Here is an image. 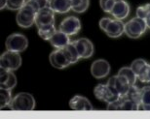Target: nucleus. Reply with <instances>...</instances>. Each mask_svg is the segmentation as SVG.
I'll return each mask as SVG.
<instances>
[{
  "label": "nucleus",
  "mask_w": 150,
  "mask_h": 119,
  "mask_svg": "<svg viewBox=\"0 0 150 119\" xmlns=\"http://www.w3.org/2000/svg\"><path fill=\"white\" fill-rule=\"evenodd\" d=\"M140 90L137 86L132 85L128 93L120 96L115 102L110 103L107 109L110 111H139L140 109Z\"/></svg>",
  "instance_id": "1"
},
{
  "label": "nucleus",
  "mask_w": 150,
  "mask_h": 119,
  "mask_svg": "<svg viewBox=\"0 0 150 119\" xmlns=\"http://www.w3.org/2000/svg\"><path fill=\"white\" fill-rule=\"evenodd\" d=\"M71 9L76 13H84L88 10L90 0H70Z\"/></svg>",
  "instance_id": "26"
},
{
  "label": "nucleus",
  "mask_w": 150,
  "mask_h": 119,
  "mask_svg": "<svg viewBox=\"0 0 150 119\" xmlns=\"http://www.w3.org/2000/svg\"><path fill=\"white\" fill-rule=\"evenodd\" d=\"M69 106L74 111H93L94 109L90 101L80 95H76L69 101Z\"/></svg>",
  "instance_id": "18"
},
{
  "label": "nucleus",
  "mask_w": 150,
  "mask_h": 119,
  "mask_svg": "<svg viewBox=\"0 0 150 119\" xmlns=\"http://www.w3.org/2000/svg\"><path fill=\"white\" fill-rule=\"evenodd\" d=\"M140 109L150 111V86H144L140 90Z\"/></svg>",
  "instance_id": "21"
},
{
  "label": "nucleus",
  "mask_w": 150,
  "mask_h": 119,
  "mask_svg": "<svg viewBox=\"0 0 150 119\" xmlns=\"http://www.w3.org/2000/svg\"><path fill=\"white\" fill-rule=\"evenodd\" d=\"M9 106L12 111H33L35 108V100L31 94L23 92L17 94L13 98Z\"/></svg>",
  "instance_id": "4"
},
{
  "label": "nucleus",
  "mask_w": 150,
  "mask_h": 119,
  "mask_svg": "<svg viewBox=\"0 0 150 119\" xmlns=\"http://www.w3.org/2000/svg\"><path fill=\"white\" fill-rule=\"evenodd\" d=\"M110 14L112 15L114 19H125L130 14V5L125 0H117L116 3L114 4L113 8Z\"/></svg>",
  "instance_id": "16"
},
{
  "label": "nucleus",
  "mask_w": 150,
  "mask_h": 119,
  "mask_svg": "<svg viewBox=\"0 0 150 119\" xmlns=\"http://www.w3.org/2000/svg\"><path fill=\"white\" fill-rule=\"evenodd\" d=\"M72 43L77 49L80 58H90L94 54V45L89 39L80 38V39L74 41Z\"/></svg>",
  "instance_id": "13"
},
{
  "label": "nucleus",
  "mask_w": 150,
  "mask_h": 119,
  "mask_svg": "<svg viewBox=\"0 0 150 119\" xmlns=\"http://www.w3.org/2000/svg\"><path fill=\"white\" fill-rule=\"evenodd\" d=\"M117 0H100V8L103 9V11H104L105 13H109L111 12L114 4L116 3Z\"/></svg>",
  "instance_id": "29"
},
{
  "label": "nucleus",
  "mask_w": 150,
  "mask_h": 119,
  "mask_svg": "<svg viewBox=\"0 0 150 119\" xmlns=\"http://www.w3.org/2000/svg\"><path fill=\"white\" fill-rule=\"evenodd\" d=\"M91 73L96 79H103L109 75L110 65L104 59H98L93 62L91 66Z\"/></svg>",
  "instance_id": "14"
},
{
  "label": "nucleus",
  "mask_w": 150,
  "mask_h": 119,
  "mask_svg": "<svg viewBox=\"0 0 150 119\" xmlns=\"http://www.w3.org/2000/svg\"><path fill=\"white\" fill-rule=\"evenodd\" d=\"M37 11L31 5L25 3L22 8L18 11L16 22L20 27L28 28L35 23V17Z\"/></svg>",
  "instance_id": "5"
},
{
  "label": "nucleus",
  "mask_w": 150,
  "mask_h": 119,
  "mask_svg": "<svg viewBox=\"0 0 150 119\" xmlns=\"http://www.w3.org/2000/svg\"><path fill=\"white\" fill-rule=\"evenodd\" d=\"M137 17L145 20L147 27L150 28V4H145L137 9Z\"/></svg>",
  "instance_id": "25"
},
{
  "label": "nucleus",
  "mask_w": 150,
  "mask_h": 119,
  "mask_svg": "<svg viewBox=\"0 0 150 119\" xmlns=\"http://www.w3.org/2000/svg\"><path fill=\"white\" fill-rule=\"evenodd\" d=\"M22 65V57L20 52L12 51V50H6L3 52L0 57V66L1 69L15 72Z\"/></svg>",
  "instance_id": "7"
},
{
  "label": "nucleus",
  "mask_w": 150,
  "mask_h": 119,
  "mask_svg": "<svg viewBox=\"0 0 150 119\" xmlns=\"http://www.w3.org/2000/svg\"><path fill=\"white\" fill-rule=\"evenodd\" d=\"M100 27L110 38H118L125 33V24L121 19L103 17L100 22Z\"/></svg>",
  "instance_id": "2"
},
{
  "label": "nucleus",
  "mask_w": 150,
  "mask_h": 119,
  "mask_svg": "<svg viewBox=\"0 0 150 119\" xmlns=\"http://www.w3.org/2000/svg\"><path fill=\"white\" fill-rule=\"evenodd\" d=\"M38 29V35L40 36L43 40L50 41V39L54 36V34L56 33V28L55 24H47L37 27Z\"/></svg>",
  "instance_id": "22"
},
{
  "label": "nucleus",
  "mask_w": 150,
  "mask_h": 119,
  "mask_svg": "<svg viewBox=\"0 0 150 119\" xmlns=\"http://www.w3.org/2000/svg\"><path fill=\"white\" fill-rule=\"evenodd\" d=\"M49 2L50 0H26L25 1V3L31 5L37 12L43 8L49 7Z\"/></svg>",
  "instance_id": "27"
},
{
  "label": "nucleus",
  "mask_w": 150,
  "mask_h": 119,
  "mask_svg": "<svg viewBox=\"0 0 150 119\" xmlns=\"http://www.w3.org/2000/svg\"><path fill=\"white\" fill-rule=\"evenodd\" d=\"M68 36H73L81 30V22L76 17H67L59 24V29Z\"/></svg>",
  "instance_id": "12"
},
{
  "label": "nucleus",
  "mask_w": 150,
  "mask_h": 119,
  "mask_svg": "<svg viewBox=\"0 0 150 119\" xmlns=\"http://www.w3.org/2000/svg\"><path fill=\"white\" fill-rule=\"evenodd\" d=\"M147 24L143 19L136 17L125 23V34L132 39H137L145 33Z\"/></svg>",
  "instance_id": "6"
},
{
  "label": "nucleus",
  "mask_w": 150,
  "mask_h": 119,
  "mask_svg": "<svg viewBox=\"0 0 150 119\" xmlns=\"http://www.w3.org/2000/svg\"><path fill=\"white\" fill-rule=\"evenodd\" d=\"M107 84L119 96H122V95L128 93L129 89L132 86L130 84V82H129V80L125 77L120 75L111 77L108 79V81H107Z\"/></svg>",
  "instance_id": "9"
},
{
  "label": "nucleus",
  "mask_w": 150,
  "mask_h": 119,
  "mask_svg": "<svg viewBox=\"0 0 150 119\" xmlns=\"http://www.w3.org/2000/svg\"><path fill=\"white\" fill-rule=\"evenodd\" d=\"M17 85V78L14 72L1 69L0 73V88H6L12 90Z\"/></svg>",
  "instance_id": "17"
},
{
  "label": "nucleus",
  "mask_w": 150,
  "mask_h": 119,
  "mask_svg": "<svg viewBox=\"0 0 150 119\" xmlns=\"http://www.w3.org/2000/svg\"><path fill=\"white\" fill-rule=\"evenodd\" d=\"M49 7L55 13L59 14H65L72 10L70 0H50Z\"/></svg>",
  "instance_id": "20"
},
{
  "label": "nucleus",
  "mask_w": 150,
  "mask_h": 119,
  "mask_svg": "<svg viewBox=\"0 0 150 119\" xmlns=\"http://www.w3.org/2000/svg\"><path fill=\"white\" fill-rule=\"evenodd\" d=\"M49 42L56 49H62V47H65L68 44L71 43L69 36L61 30L56 31V33L54 34V36L51 38Z\"/></svg>",
  "instance_id": "19"
},
{
  "label": "nucleus",
  "mask_w": 150,
  "mask_h": 119,
  "mask_svg": "<svg viewBox=\"0 0 150 119\" xmlns=\"http://www.w3.org/2000/svg\"><path fill=\"white\" fill-rule=\"evenodd\" d=\"M118 75L125 77L126 79L129 80L131 85H134L137 82V77L136 75V73L134 72V70L131 67H123L119 70Z\"/></svg>",
  "instance_id": "23"
},
{
  "label": "nucleus",
  "mask_w": 150,
  "mask_h": 119,
  "mask_svg": "<svg viewBox=\"0 0 150 119\" xmlns=\"http://www.w3.org/2000/svg\"><path fill=\"white\" fill-rule=\"evenodd\" d=\"M95 96L97 97V99L103 101L107 104L113 103L120 97L118 94H116L111 88L109 87L108 84H98L96 86L94 90Z\"/></svg>",
  "instance_id": "10"
},
{
  "label": "nucleus",
  "mask_w": 150,
  "mask_h": 119,
  "mask_svg": "<svg viewBox=\"0 0 150 119\" xmlns=\"http://www.w3.org/2000/svg\"><path fill=\"white\" fill-rule=\"evenodd\" d=\"M7 1L8 0H1V4H0V9L3 10L6 6H7Z\"/></svg>",
  "instance_id": "30"
},
{
  "label": "nucleus",
  "mask_w": 150,
  "mask_h": 119,
  "mask_svg": "<svg viewBox=\"0 0 150 119\" xmlns=\"http://www.w3.org/2000/svg\"><path fill=\"white\" fill-rule=\"evenodd\" d=\"M149 82H150V72H149Z\"/></svg>",
  "instance_id": "31"
},
{
  "label": "nucleus",
  "mask_w": 150,
  "mask_h": 119,
  "mask_svg": "<svg viewBox=\"0 0 150 119\" xmlns=\"http://www.w3.org/2000/svg\"><path fill=\"white\" fill-rule=\"evenodd\" d=\"M49 60L51 65L57 69H64V68L74 64L72 56L67 47L54 50L50 54Z\"/></svg>",
  "instance_id": "3"
},
{
  "label": "nucleus",
  "mask_w": 150,
  "mask_h": 119,
  "mask_svg": "<svg viewBox=\"0 0 150 119\" xmlns=\"http://www.w3.org/2000/svg\"><path fill=\"white\" fill-rule=\"evenodd\" d=\"M25 1L26 0H8L6 8L11 11H19L25 4Z\"/></svg>",
  "instance_id": "28"
},
{
  "label": "nucleus",
  "mask_w": 150,
  "mask_h": 119,
  "mask_svg": "<svg viewBox=\"0 0 150 119\" xmlns=\"http://www.w3.org/2000/svg\"><path fill=\"white\" fill-rule=\"evenodd\" d=\"M35 24L37 27L47 24H55V12L50 7L39 10L35 17Z\"/></svg>",
  "instance_id": "15"
},
{
  "label": "nucleus",
  "mask_w": 150,
  "mask_h": 119,
  "mask_svg": "<svg viewBox=\"0 0 150 119\" xmlns=\"http://www.w3.org/2000/svg\"><path fill=\"white\" fill-rule=\"evenodd\" d=\"M10 89L0 88V106L3 109L5 106H10V104L13 100L12 98V93Z\"/></svg>",
  "instance_id": "24"
},
{
  "label": "nucleus",
  "mask_w": 150,
  "mask_h": 119,
  "mask_svg": "<svg viewBox=\"0 0 150 119\" xmlns=\"http://www.w3.org/2000/svg\"><path fill=\"white\" fill-rule=\"evenodd\" d=\"M5 46L8 50H12V51H16V52H22L26 49V47L28 46V41L25 35L21 33H14L11 34L7 38Z\"/></svg>",
  "instance_id": "8"
},
{
  "label": "nucleus",
  "mask_w": 150,
  "mask_h": 119,
  "mask_svg": "<svg viewBox=\"0 0 150 119\" xmlns=\"http://www.w3.org/2000/svg\"><path fill=\"white\" fill-rule=\"evenodd\" d=\"M131 68L134 70L142 82H149V72H150V64H148L144 59H136L133 61Z\"/></svg>",
  "instance_id": "11"
}]
</instances>
